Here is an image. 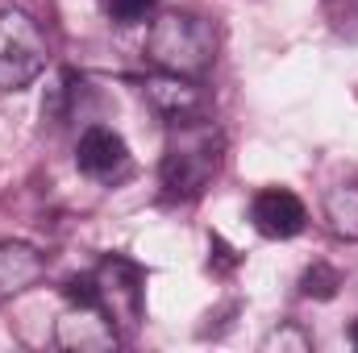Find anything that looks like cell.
I'll return each instance as SVG.
<instances>
[{
    "label": "cell",
    "mask_w": 358,
    "mask_h": 353,
    "mask_svg": "<svg viewBox=\"0 0 358 353\" xmlns=\"http://www.w3.org/2000/svg\"><path fill=\"white\" fill-rule=\"evenodd\" d=\"M221 163H225V133L208 112L167 121V146L159 163V183L167 200L183 204V200L204 195V187L217 179Z\"/></svg>",
    "instance_id": "6da1fadb"
},
{
    "label": "cell",
    "mask_w": 358,
    "mask_h": 353,
    "mask_svg": "<svg viewBox=\"0 0 358 353\" xmlns=\"http://www.w3.org/2000/svg\"><path fill=\"white\" fill-rule=\"evenodd\" d=\"M142 54L163 75L204 80L213 71V63H217V25L204 13L171 8V13H163V17L150 21Z\"/></svg>",
    "instance_id": "7a4b0ae2"
},
{
    "label": "cell",
    "mask_w": 358,
    "mask_h": 353,
    "mask_svg": "<svg viewBox=\"0 0 358 353\" xmlns=\"http://www.w3.org/2000/svg\"><path fill=\"white\" fill-rule=\"evenodd\" d=\"M67 295L76 303H96L117 324V333H134L146 320V270L125 254L100 258L92 274L67 287Z\"/></svg>",
    "instance_id": "3957f363"
},
{
    "label": "cell",
    "mask_w": 358,
    "mask_h": 353,
    "mask_svg": "<svg viewBox=\"0 0 358 353\" xmlns=\"http://www.w3.org/2000/svg\"><path fill=\"white\" fill-rule=\"evenodd\" d=\"M46 71V38L21 8H0V91L29 88Z\"/></svg>",
    "instance_id": "277c9868"
},
{
    "label": "cell",
    "mask_w": 358,
    "mask_h": 353,
    "mask_svg": "<svg viewBox=\"0 0 358 353\" xmlns=\"http://www.w3.org/2000/svg\"><path fill=\"white\" fill-rule=\"evenodd\" d=\"M76 167L80 175H88L92 183H121V179L134 175V154L125 146V137L108 125H92L84 129L80 146H76Z\"/></svg>",
    "instance_id": "5b68a950"
},
{
    "label": "cell",
    "mask_w": 358,
    "mask_h": 353,
    "mask_svg": "<svg viewBox=\"0 0 358 353\" xmlns=\"http://www.w3.org/2000/svg\"><path fill=\"white\" fill-rule=\"evenodd\" d=\"M121 333L117 324L96 308V303H76L63 312V320L55 324V345L59 350H76V353H108L117 350Z\"/></svg>",
    "instance_id": "8992f818"
},
{
    "label": "cell",
    "mask_w": 358,
    "mask_h": 353,
    "mask_svg": "<svg viewBox=\"0 0 358 353\" xmlns=\"http://www.w3.org/2000/svg\"><path fill=\"white\" fill-rule=\"evenodd\" d=\"M250 220H255V229H259L263 237L287 241V237L304 233L308 208H304V200H300L296 191H287V187H263V191L250 200Z\"/></svg>",
    "instance_id": "52a82bcc"
},
{
    "label": "cell",
    "mask_w": 358,
    "mask_h": 353,
    "mask_svg": "<svg viewBox=\"0 0 358 353\" xmlns=\"http://www.w3.org/2000/svg\"><path fill=\"white\" fill-rule=\"evenodd\" d=\"M146 96L150 104L167 117V121H183V117H200L208 112V96L200 91V80H179V75H150L146 80Z\"/></svg>",
    "instance_id": "ba28073f"
},
{
    "label": "cell",
    "mask_w": 358,
    "mask_h": 353,
    "mask_svg": "<svg viewBox=\"0 0 358 353\" xmlns=\"http://www.w3.org/2000/svg\"><path fill=\"white\" fill-rule=\"evenodd\" d=\"M46 274V258L25 241H0V299L29 291Z\"/></svg>",
    "instance_id": "9c48e42d"
},
{
    "label": "cell",
    "mask_w": 358,
    "mask_h": 353,
    "mask_svg": "<svg viewBox=\"0 0 358 353\" xmlns=\"http://www.w3.org/2000/svg\"><path fill=\"white\" fill-rule=\"evenodd\" d=\"M325 220L342 241H358V179L334 183L325 191Z\"/></svg>",
    "instance_id": "30bf717a"
},
{
    "label": "cell",
    "mask_w": 358,
    "mask_h": 353,
    "mask_svg": "<svg viewBox=\"0 0 358 353\" xmlns=\"http://www.w3.org/2000/svg\"><path fill=\"white\" fill-rule=\"evenodd\" d=\"M338 287H342V274L329 262H313L300 274V295H308V299H334Z\"/></svg>",
    "instance_id": "8fae6325"
},
{
    "label": "cell",
    "mask_w": 358,
    "mask_h": 353,
    "mask_svg": "<svg viewBox=\"0 0 358 353\" xmlns=\"http://www.w3.org/2000/svg\"><path fill=\"white\" fill-rule=\"evenodd\" d=\"M159 8V0H100V13L113 25H138Z\"/></svg>",
    "instance_id": "7c38bea8"
},
{
    "label": "cell",
    "mask_w": 358,
    "mask_h": 353,
    "mask_svg": "<svg viewBox=\"0 0 358 353\" xmlns=\"http://www.w3.org/2000/svg\"><path fill=\"white\" fill-rule=\"evenodd\" d=\"M325 13L342 38H358V0H325Z\"/></svg>",
    "instance_id": "4fadbf2b"
},
{
    "label": "cell",
    "mask_w": 358,
    "mask_h": 353,
    "mask_svg": "<svg viewBox=\"0 0 358 353\" xmlns=\"http://www.w3.org/2000/svg\"><path fill=\"white\" fill-rule=\"evenodd\" d=\"M263 350H296V353H308L313 350V341H308V337H304V333H300V329H296V324H279V329H275V333H271L267 341H263Z\"/></svg>",
    "instance_id": "5bb4252c"
},
{
    "label": "cell",
    "mask_w": 358,
    "mask_h": 353,
    "mask_svg": "<svg viewBox=\"0 0 358 353\" xmlns=\"http://www.w3.org/2000/svg\"><path fill=\"white\" fill-rule=\"evenodd\" d=\"M213 250H217V262L225 266V270H234V266H238V254H234V250H229L221 237H213Z\"/></svg>",
    "instance_id": "9a60e30c"
},
{
    "label": "cell",
    "mask_w": 358,
    "mask_h": 353,
    "mask_svg": "<svg viewBox=\"0 0 358 353\" xmlns=\"http://www.w3.org/2000/svg\"><path fill=\"white\" fill-rule=\"evenodd\" d=\"M350 341H355V345H358V320H355V324H350Z\"/></svg>",
    "instance_id": "2e32d148"
}]
</instances>
